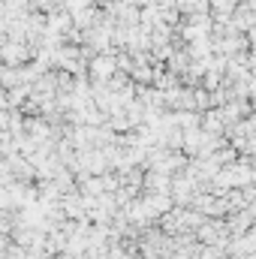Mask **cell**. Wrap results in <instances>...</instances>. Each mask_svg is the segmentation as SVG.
<instances>
[{"mask_svg": "<svg viewBox=\"0 0 256 259\" xmlns=\"http://www.w3.org/2000/svg\"><path fill=\"white\" fill-rule=\"evenodd\" d=\"M94 75H97V81H109V75H112V69H115V61L112 58H100V61H94Z\"/></svg>", "mask_w": 256, "mask_h": 259, "instance_id": "6da1fadb", "label": "cell"}, {"mask_svg": "<svg viewBox=\"0 0 256 259\" xmlns=\"http://www.w3.org/2000/svg\"><path fill=\"white\" fill-rule=\"evenodd\" d=\"M24 58H27V49H24V46H12V42L6 46V61H9V64H18V61H24Z\"/></svg>", "mask_w": 256, "mask_h": 259, "instance_id": "7a4b0ae2", "label": "cell"}, {"mask_svg": "<svg viewBox=\"0 0 256 259\" xmlns=\"http://www.w3.org/2000/svg\"><path fill=\"white\" fill-rule=\"evenodd\" d=\"M142 3H154V0H142Z\"/></svg>", "mask_w": 256, "mask_h": 259, "instance_id": "3957f363", "label": "cell"}, {"mask_svg": "<svg viewBox=\"0 0 256 259\" xmlns=\"http://www.w3.org/2000/svg\"><path fill=\"white\" fill-rule=\"evenodd\" d=\"M214 3H217V0H214Z\"/></svg>", "mask_w": 256, "mask_h": 259, "instance_id": "277c9868", "label": "cell"}]
</instances>
